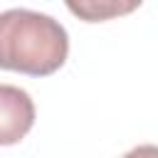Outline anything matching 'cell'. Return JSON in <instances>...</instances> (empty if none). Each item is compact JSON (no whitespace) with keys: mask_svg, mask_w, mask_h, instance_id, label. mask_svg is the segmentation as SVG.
I'll list each match as a JSON object with an SVG mask.
<instances>
[{"mask_svg":"<svg viewBox=\"0 0 158 158\" xmlns=\"http://www.w3.org/2000/svg\"><path fill=\"white\" fill-rule=\"evenodd\" d=\"M69 54V35L44 12L12 7L0 12V69L27 77L54 74Z\"/></svg>","mask_w":158,"mask_h":158,"instance_id":"6da1fadb","label":"cell"},{"mask_svg":"<svg viewBox=\"0 0 158 158\" xmlns=\"http://www.w3.org/2000/svg\"><path fill=\"white\" fill-rule=\"evenodd\" d=\"M35 126L32 96L12 84H0V146L20 143Z\"/></svg>","mask_w":158,"mask_h":158,"instance_id":"7a4b0ae2","label":"cell"},{"mask_svg":"<svg viewBox=\"0 0 158 158\" xmlns=\"http://www.w3.org/2000/svg\"><path fill=\"white\" fill-rule=\"evenodd\" d=\"M69 12L84 22H106L131 15L143 0H64Z\"/></svg>","mask_w":158,"mask_h":158,"instance_id":"3957f363","label":"cell"},{"mask_svg":"<svg viewBox=\"0 0 158 158\" xmlns=\"http://www.w3.org/2000/svg\"><path fill=\"white\" fill-rule=\"evenodd\" d=\"M121 158H158V146H153V143H143V146L131 148V151L123 153Z\"/></svg>","mask_w":158,"mask_h":158,"instance_id":"277c9868","label":"cell"}]
</instances>
